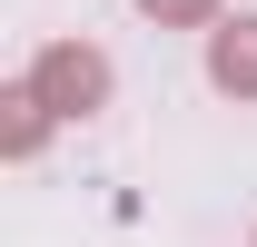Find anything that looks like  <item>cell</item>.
<instances>
[{"label":"cell","mask_w":257,"mask_h":247,"mask_svg":"<svg viewBox=\"0 0 257 247\" xmlns=\"http://www.w3.org/2000/svg\"><path fill=\"white\" fill-rule=\"evenodd\" d=\"M208 89L237 99V109L257 99V10H237V20H218V30H208Z\"/></svg>","instance_id":"obj_2"},{"label":"cell","mask_w":257,"mask_h":247,"mask_svg":"<svg viewBox=\"0 0 257 247\" xmlns=\"http://www.w3.org/2000/svg\"><path fill=\"white\" fill-rule=\"evenodd\" d=\"M50 119H60V109H50V99H40L30 79H20V89H0V158H40Z\"/></svg>","instance_id":"obj_3"},{"label":"cell","mask_w":257,"mask_h":247,"mask_svg":"<svg viewBox=\"0 0 257 247\" xmlns=\"http://www.w3.org/2000/svg\"><path fill=\"white\" fill-rule=\"evenodd\" d=\"M139 20H159V30H218L227 0H139Z\"/></svg>","instance_id":"obj_4"},{"label":"cell","mask_w":257,"mask_h":247,"mask_svg":"<svg viewBox=\"0 0 257 247\" xmlns=\"http://www.w3.org/2000/svg\"><path fill=\"white\" fill-rule=\"evenodd\" d=\"M30 89L60 109V119H99L109 109V89H119V69H109V50L99 40H50L30 60Z\"/></svg>","instance_id":"obj_1"}]
</instances>
